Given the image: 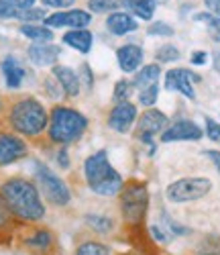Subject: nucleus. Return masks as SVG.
I'll return each instance as SVG.
<instances>
[{"label":"nucleus","mask_w":220,"mask_h":255,"mask_svg":"<svg viewBox=\"0 0 220 255\" xmlns=\"http://www.w3.org/2000/svg\"><path fill=\"white\" fill-rule=\"evenodd\" d=\"M18 221L14 219V215L10 212L4 196L0 194V245H10L14 243V229H16Z\"/></svg>","instance_id":"18"},{"label":"nucleus","mask_w":220,"mask_h":255,"mask_svg":"<svg viewBox=\"0 0 220 255\" xmlns=\"http://www.w3.org/2000/svg\"><path fill=\"white\" fill-rule=\"evenodd\" d=\"M41 2L51 8H65V6H72L76 0H41Z\"/></svg>","instance_id":"40"},{"label":"nucleus","mask_w":220,"mask_h":255,"mask_svg":"<svg viewBox=\"0 0 220 255\" xmlns=\"http://www.w3.org/2000/svg\"><path fill=\"white\" fill-rule=\"evenodd\" d=\"M84 223L88 229L98 233V235H110V233L114 231V221L106 215H92L90 212V215L84 217Z\"/></svg>","instance_id":"25"},{"label":"nucleus","mask_w":220,"mask_h":255,"mask_svg":"<svg viewBox=\"0 0 220 255\" xmlns=\"http://www.w3.org/2000/svg\"><path fill=\"white\" fill-rule=\"evenodd\" d=\"M35 178L39 184V192L47 198V202H51L53 206L70 204V200H72L70 188L65 186V182L59 176H55L45 163L35 161Z\"/></svg>","instance_id":"7"},{"label":"nucleus","mask_w":220,"mask_h":255,"mask_svg":"<svg viewBox=\"0 0 220 255\" xmlns=\"http://www.w3.org/2000/svg\"><path fill=\"white\" fill-rule=\"evenodd\" d=\"M147 33L149 35H159V37H171L175 31H173V27L171 25H167V23H163V20H159V23H153L149 29H147Z\"/></svg>","instance_id":"33"},{"label":"nucleus","mask_w":220,"mask_h":255,"mask_svg":"<svg viewBox=\"0 0 220 255\" xmlns=\"http://www.w3.org/2000/svg\"><path fill=\"white\" fill-rule=\"evenodd\" d=\"M194 82H200V76L186 70V68H173L165 74L163 86L169 92H180L184 94L188 100H196V92H194Z\"/></svg>","instance_id":"11"},{"label":"nucleus","mask_w":220,"mask_h":255,"mask_svg":"<svg viewBox=\"0 0 220 255\" xmlns=\"http://www.w3.org/2000/svg\"><path fill=\"white\" fill-rule=\"evenodd\" d=\"M2 109H4V104H2V100H0V113H2Z\"/></svg>","instance_id":"47"},{"label":"nucleus","mask_w":220,"mask_h":255,"mask_svg":"<svg viewBox=\"0 0 220 255\" xmlns=\"http://www.w3.org/2000/svg\"><path fill=\"white\" fill-rule=\"evenodd\" d=\"M157 98H159V84H153V86L139 92V102H141V106H145V109H153Z\"/></svg>","instance_id":"31"},{"label":"nucleus","mask_w":220,"mask_h":255,"mask_svg":"<svg viewBox=\"0 0 220 255\" xmlns=\"http://www.w3.org/2000/svg\"><path fill=\"white\" fill-rule=\"evenodd\" d=\"M27 55L35 66L47 68V66H55V61L61 55V47L53 43H35L27 49Z\"/></svg>","instance_id":"16"},{"label":"nucleus","mask_w":220,"mask_h":255,"mask_svg":"<svg viewBox=\"0 0 220 255\" xmlns=\"http://www.w3.org/2000/svg\"><path fill=\"white\" fill-rule=\"evenodd\" d=\"M14 243L29 255H63L55 233L37 223H18L14 229Z\"/></svg>","instance_id":"5"},{"label":"nucleus","mask_w":220,"mask_h":255,"mask_svg":"<svg viewBox=\"0 0 220 255\" xmlns=\"http://www.w3.org/2000/svg\"><path fill=\"white\" fill-rule=\"evenodd\" d=\"M116 59H118V68L124 74H130V72H137L141 68V63L145 59V53H143L141 45L128 43V45H122V47L116 49Z\"/></svg>","instance_id":"15"},{"label":"nucleus","mask_w":220,"mask_h":255,"mask_svg":"<svg viewBox=\"0 0 220 255\" xmlns=\"http://www.w3.org/2000/svg\"><path fill=\"white\" fill-rule=\"evenodd\" d=\"M92 20V14L88 10H61V12H55V14H49L43 25L45 27H72V29H84L90 25Z\"/></svg>","instance_id":"14"},{"label":"nucleus","mask_w":220,"mask_h":255,"mask_svg":"<svg viewBox=\"0 0 220 255\" xmlns=\"http://www.w3.org/2000/svg\"><path fill=\"white\" fill-rule=\"evenodd\" d=\"M0 2H4L16 10H25V8H31L35 4V0H0Z\"/></svg>","instance_id":"39"},{"label":"nucleus","mask_w":220,"mask_h":255,"mask_svg":"<svg viewBox=\"0 0 220 255\" xmlns=\"http://www.w3.org/2000/svg\"><path fill=\"white\" fill-rule=\"evenodd\" d=\"M51 76L61 84L65 96L76 98V96L80 94V76H78L72 68H68V66H57V63H55Z\"/></svg>","instance_id":"19"},{"label":"nucleus","mask_w":220,"mask_h":255,"mask_svg":"<svg viewBox=\"0 0 220 255\" xmlns=\"http://www.w3.org/2000/svg\"><path fill=\"white\" fill-rule=\"evenodd\" d=\"M135 121H137V106L133 102H120L108 115V127L120 135L133 129Z\"/></svg>","instance_id":"13"},{"label":"nucleus","mask_w":220,"mask_h":255,"mask_svg":"<svg viewBox=\"0 0 220 255\" xmlns=\"http://www.w3.org/2000/svg\"><path fill=\"white\" fill-rule=\"evenodd\" d=\"M27 153H29V145L25 143L23 137L10 131H0V167L27 157Z\"/></svg>","instance_id":"10"},{"label":"nucleus","mask_w":220,"mask_h":255,"mask_svg":"<svg viewBox=\"0 0 220 255\" xmlns=\"http://www.w3.org/2000/svg\"><path fill=\"white\" fill-rule=\"evenodd\" d=\"M206 59H208V53L206 51H194L192 57H190V61L194 63V66H204Z\"/></svg>","instance_id":"42"},{"label":"nucleus","mask_w":220,"mask_h":255,"mask_svg":"<svg viewBox=\"0 0 220 255\" xmlns=\"http://www.w3.org/2000/svg\"><path fill=\"white\" fill-rule=\"evenodd\" d=\"M45 88H47V92H49V96L51 98H61L65 92H63V88H61V84L53 78V76H49L47 80H45Z\"/></svg>","instance_id":"36"},{"label":"nucleus","mask_w":220,"mask_h":255,"mask_svg":"<svg viewBox=\"0 0 220 255\" xmlns=\"http://www.w3.org/2000/svg\"><path fill=\"white\" fill-rule=\"evenodd\" d=\"M165 227L173 233V235H190L192 233V229H188V227H182L180 223H175V221H171L169 217H165Z\"/></svg>","instance_id":"37"},{"label":"nucleus","mask_w":220,"mask_h":255,"mask_svg":"<svg viewBox=\"0 0 220 255\" xmlns=\"http://www.w3.org/2000/svg\"><path fill=\"white\" fill-rule=\"evenodd\" d=\"M16 14H18L16 8H12V6H8L4 2H0V18H16Z\"/></svg>","instance_id":"41"},{"label":"nucleus","mask_w":220,"mask_h":255,"mask_svg":"<svg viewBox=\"0 0 220 255\" xmlns=\"http://www.w3.org/2000/svg\"><path fill=\"white\" fill-rule=\"evenodd\" d=\"M204 155L216 165V169H218V174H220V151H216V149H208V151H204Z\"/></svg>","instance_id":"44"},{"label":"nucleus","mask_w":220,"mask_h":255,"mask_svg":"<svg viewBox=\"0 0 220 255\" xmlns=\"http://www.w3.org/2000/svg\"><path fill=\"white\" fill-rule=\"evenodd\" d=\"M133 90H135L133 82H128V80H118V82L114 84L112 100H114L116 104H120V102H128V98H130V94H133Z\"/></svg>","instance_id":"29"},{"label":"nucleus","mask_w":220,"mask_h":255,"mask_svg":"<svg viewBox=\"0 0 220 255\" xmlns=\"http://www.w3.org/2000/svg\"><path fill=\"white\" fill-rule=\"evenodd\" d=\"M78 76H80V84L84 82V88H86V90H92V88H94V74H92V70H90V66H88V63H82Z\"/></svg>","instance_id":"34"},{"label":"nucleus","mask_w":220,"mask_h":255,"mask_svg":"<svg viewBox=\"0 0 220 255\" xmlns=\"http://www.w3.org/2000/svg\"><path fill=\"white\" fill-rule=\"evenodd\" d=\"M106 29L112 35H128L135 33L139 29V23L133 14L128 12H110V16L106 18Z\"/></svg>","instance_id":"17"},{"label":"nucleus","mask_w":220,"mask_h":255,"mask_svg":"<svg viewBox=\"0 0 220 255\" xmlns=\"http://www.w3.org/2000/svg\"><path fill=\"white\" fill-rule=\"evenodd\" d=\"M57 163H59L63 169H68V167H70V161H68V151H65V147H63V149L57 153Z\"/></svg>","instance_id":"45"},{"label":"nucleus","mask_w":220,"mask_h":255,"mask_svg":"<svg viewBox=\"0 0 220 255\" xmlns=\"http://www.w3.org/2000/svg\"><path fill=\"white\" fill-rule=\"evenodd\" d=\"M180 57H182L180 49L175 47V45H171V43H165V45H161V47L155 51L157 63H173V61H178Z\"/></svg>","instance_id":"28"},{"label":"nucleus","mask_w":220,"mask_h":255,"mask_svg":"<svg viewBox=\"0 0 220 255\" xmlns=\"http://www.w3.org/2000/svg\"><path fill=\"white\" fill-rule=\"evenodd\" d=\"M18 20H23V23H35V20H45L47 14H45V8H25V10H18L16 14Z\"/></svg>","instance_id":"32"},{"label":"nucleus","mask_w":220,"mask_h":255,"mask_svg":"<svg viewBox=\"0 0 220 255\" xmlns=\"http://www.w3.org/2000/svg\"><path fill=\"white\" fill-rule=\"evenodd\" d=\"M167 127H169V119L165 113H161L159 109H147L137 121V139L151 145L153 137L157 133H163Z\"/></svg>","instance_id":"9"},{"label":"nucleus","mask_w":220,"mask_h":255,"mask_svg":"<svg viewBox=\"0 0 220 255\" xmlns=\"http://www.w3.org/2000/svg\"><path fill=\"white\" fill-rule=\"evenodd\" d=\"M122 6V0H88V8L92 12H110Z\"/></svg>","instance_id":"30"},{"label":"nucleus","mask_w":220,"mask_h":255,"mask_svg":"<svg viewBox=\"0 0 220 255\" xmlns=\"http://www.w3.org/2000/svg\"><path fill=\"white\" fill-rule=\"evenodd\" d=\"M204 133H206V137L210 141L220 143V123L214 121V119H210V117H206V131Z\"/></svg>","instance_id":"35"},{"label":"nucleus","mask_w":220,"mask_h":255,"mask_svg":"<svg viewBox=\"0 0 220 255\" xmlns=\"http://www.w3.org/2000/svg\"><path fill=\"white\" fill-rule=\"evenodd\" d=\"M159 76H161L159 63H149V66H143V68L137 72V76H135V80H133V86L139 88V92H141V90L153 86V84H157V82H159Z\"/></svg>","instance_id":"23"},{"label":"nucleus","mask_w":220,"mask_h":255,"mask_svg":"<svg viewBox=\"0 0 220 255\" xmlns=\"http://www.w3.org/2000/svg\"><path fill=\"white\" fill-rule=\"evenodd\" d=\"M118 255H157V253H149V251H139V249H130V251H124V253H118Z\"/></svg>","instance_id":"46"},{"label":"nucleus","mask_w":220,"mask_h":255,"mask_svg":"<svg viewBox=\"0 0 220 255\" xmlns=\"http://www.w3.org/2000/svg\"><path fill=\"white\" fill-rule=\"evenodd\" d=\"M0 194L4 196L18 223H39L45 219L47 208L41 200V192L35 182L23 176H12L0 184Z\"/></svg>","instance_id":"1"},{"label":"nucleus","mask_w":220,"mask_h":255,"mask_svg":"<svg viewBox=\"0 0 220 255\" xmlns=\"http://www.w3.org/2000/svg\"><path fill=\"white\" fill-rule=\"evenodd\" d=\"M204 4H206V8H208L210 14H214V16L220 18V0H204Z\"/></svg>","instance_id":"43"},{"label":"nucleus","mask_w":220,"mask_h":255,"mask_svg":"<svg viewBox=\"0 0 220 255\" xmlns=\"http://www.w3.org/2000/svg\"><path fill=\"white\" fill-rule=\"evenodd\" d=\"M63 43L70 45L76 51H80V53H88L92 49L94 35L88 29H72V31H68L63 35Z\"/></svg>","instance_id":"21"},{"label":"nucleus","mask_w":220,"mask_h":255,"mask_svg":"<svg viewBox=\"0 0 220 255\" xmlns=\"http://www.w3.org/2000/svg\"><path fill=\"white\" fill-rule=\"evenodd\" d=\"M202 137H204V131L194 121H190V119L175 121L173 125H169L167 129L161 133V141L163 143H173V141H200Z\"/></svg>","instance_id":"12"},{"label":"nucleus","mask_w":220,"mask_h":255,"mask_svg":"<svg viewBox=\"0 0 220 255\" xmlns=\"http://www.w3.org/2000/svg\"><path fill=\"white\" fill-rule=\"evenodd\" d=\"M0 70H2L4 80H6V86L10 90L20 88V84H23V80L27 76V70L20 66V61L16 57H12V55H8V57L2 59V63H0Z\"/></svg>","instance_id":"20"},{"label":"nucleus","mask_w":220,"mask_h":255,"mask_svg":"<svg viewBox=\"0 0 220 255\" xmlns=\"http://www.w3.org/2000/svg\"><path fill=\"white\" fill-rule=\"evenodd\" d=\"M118 206L120 215L126 227H139L145 225L147 210H149V190L145 182L130 180L122 186L118 194Z\"/></svg>","instance_id":"6"},{"label":"nucleus","mask_w":220,"mask_h":255,"mask_svg":"<svg viewBox=\"0 0 220 255\" xmlns=\"http://www.w3.org/2000/svg\"><path fill=\"white\" fill-rule=\"evenodd\" d=\"M149 235H151V239L155 241V243H167V241H169V235H167L163 229H159L157 225L149 227Z\"/></svg>","instance_id":"38"},{"label":"nucleus","mask_w":220,"mask_h":255,"mask_svg":"<svg viewBox=\"0 0 220 255\" xmlns=\"http://www.w3.org/2000/svg\"><path fill=\"white\" fill-rule=\"evenodd\" d=\"M122 6L128 14H135L141 20H151L157 8V0H122Z\"/></svg>","instance_id":"22"},{"label":"nucleus","mask_w":220,"mask_h":255,"mask_svg":"<svg viewBox=\"0 0 220 255\" xmlns=\"http://www.w3.org/2000/svg\"><path fill=\"white\" fill-rule=\"evenodd\" d=\"M6 123L12 129V133L27 139H37L47 131L49 113L43 106V102L37 100L35 96H20L10 102Z\"/></svg>","instance_id":"2"},{"label":"nucleus","mask_w":220,"mask_h":255,"mask_svg":"<svg viewBox=\"0 0 220 255\" xmlns=\"http://www.w3.org/2000/svg\"><path fill=\"white\" fill-rule=\"evenodd\" d=\"M212 190V182L208 178H182L175 180L167 186L165 196L169 202H194L204 198L208 192Z\"/></svg>","instance_id":"8"},{"label":"nucleus","mask_w":220,"mask_h":255,"mask_svg":"<svg viewBox=\"0 0 220 255\" xmlns=\"http://www.w3.org/2000/svg\"><path fill=\"white\" fill-rule=\"evenodd\" d=\"M20 35H25L27 39H31L33 43H49L53 41V31L45 25H33V23H23L18 27Z\"/></svg>","instance_id":"24"},{"label":"nucleus","mask_w":220,"mask_h":255,"mask_svg":"<svg viewBox=\"0 0 220 255\" xmlns=\"http://www.w3.org/2000/svg\"><path fill=\"white\" fill-rule=\"evenodd\" d=\"M194 20H200V23H206V31L208 35L216 41V43H220V18L210 14L208 10L206 12H196L194 14Z\"/></svg>","instance_id":"27"},{"label":"nucleus","mask_w":220,"mask_h":255,"mask_svg":"<svg viewBox=\"0 0 220 255\" xmlns=\"http://www.w3.org/2000/svg\"><path fill=\"white\" fill-rule=\"evenodd\" d=\"M74 255H112V249H110L106 243L96 241V239H84L76 245Z\"/></svg>","instance_id":"26"},{"label":"nucleus","mask_w":220,"mask_h":255,"mask_svg":"<svg viewBox=\"0 0 220 255\" xmlns=\"http://www.w3.org/2000/svg\"><path fill=\"white\" fill-rule=\"evenodd\" d=\"M84 176L90 190L98 196H118L124 186L120 174L110 165L106 149L92 153L84 161Z\"/></svg>","instance_id":"3"},{"label":"nucleus","mask_w":220,"mask_h":255,"mask_svg":"<svg viewBox=\"0 0 220 255\" xmlns=\"http://www.w3.org/2000/svg\"><path fill=\"white\" fill-rule=\"evenodd\" d=\"M88 129V121L86 117L72 109V106L57 104L49 113V127H47V137L55 145H70L78 141Z\"/></svg>","instance_id":"4"}]
</instances>
